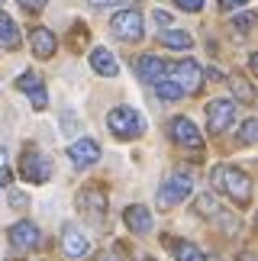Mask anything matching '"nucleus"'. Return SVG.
I'll use <instances>...</instances> for the list:
<instances>
[{"mask_svg": "<svg viewBox=\"0 0 258 261\" xmlns=\"http://www.w3.org/2000/svg\"><path fill=\"white\" fill-rule=\"evenodd\" d=\"M213 187L216 190H223V194H229L236 203H249V197H252V180L249 174H242L239 168H213Z\"/></svg>", "mask_w": 258, "mask_h": 261, "instance_id": "obj_1", "label": "nucleus"}, {"mask_svg": "<svg viewBox=\"0 0 258 261\" xmlns=\"http://www.w3.org/2000/svg\"><path fill=\"white\" fill-rule=\"evenodd\" d=\"M107 126H110V133H113L116 139H139V136L145 133L142 116H139L133 107H116V110H110Z\"/></svg>", "mask_w": 258, "mask_h": 261, "instance_id": "obj_2", "label": "nucleus"}, {"mask_svg": "<svg viewBox=\"0 0 258 261\" xmlns=\"http://www.w3.org/2000/svg\"><path fill=\"white\" fill-rule=\"evenodd\" d=\"M191 190H194V177L191 174H184V171H174L171 177L162 184V190H158V206H177L181 200L191 197Z\"/></svg>", "mask_w": 258, "mask_h": 261, "instance_id": "obj_3", "label": "nucleus"}, {"mask_svg": "<svg viewBox=\"0 0 258 261\" xmlns=\"http://www.w3.org/2000/svg\"><path fill=\"white\" fill-rule=\"evenodd\" d=\"M19 174H23V180H29V184H45V180L52 177V162H48L39 148H26L23 158H19Z\"/></svg>", "mask_w": 258, "mask_h": 261, "instance_id": "obj_4", "label": "nucleus"}, {"mask_svg": "<svg viewBox=\"0 0 258 261\" xmlns=\"http://www.w3.org/2000/svg\"><path fill=\"white\" fill-rule=\"evenodd\" d=\"M110 29H113V36L126 39V42H139V39H142V33H145L139 10H120V13L110 19Z\"/></svg>", "mask_w": 258, "mask_h": 261, "instance_id": "obj_5", "label": "nucleus"}, {"mask_svg": "<svg viewBox=\"0 0 258 261\" xmlns=\"http://www.w3.org/2000/svg\"><path fill=\"white\" fill-rule=\"evenodd\" d=\"M233 119H236V103L233 100L220 97V100H210V103H207V123H210L213 136L226 133V129L233 126Z\"/></svg>", "mask_w": 258, "mask_h": 261, "instance_id": "obj_6", "label": "nucleus"}, {"mask_svg": "<svg viewBox=\"0 0 258 261\" xmlns=\"http://www.w3.org/2000/svg\"><path fill=\"white\" fill-rule=\"evenodd\" d=\"M78 210L91 219V223H104V216H107V194L100 187H84L81 194H78Z\"/></svg>", "mask_w": 258, "mask_h": 261, "instance_id": "obj_7", "label": "nucleus"}, {"mask_svg": "<svg viewBox=\"0 0 258 261\" xmlns=\"http://www.w3.org/2000/svg\"><path fill=\"white\" fill-rule=\"evenodd\" d=\"M10 245L16 248V252H33V248H39V242H42V236H39V226L29 223V219H19V223L10 226Z\"/></svg>", "mask_w": 258, "mask_h": 261, "instance_id": "obj_8", "label": "nucleus"}, {"mask_svg": "<svg viewBox=\"0 0 258 261\" xmlns=\"http://www.w3.org/2000/svg\"><path fill=\"white\" fill-rule=\"evenodd\" d=\"M168 71H171V81H177L184 87V94H194V90H200V84H203V71L194 58H184V62L171 65Z\"/></svg>", "mask_w": 258, "mask_h": 261, "instance_id": "obj_9", "label": "nucleus"}, {"mask_svg": "<svg viewBox=\"0 0 258 261\" xmlns=\"http://www.w3.org/2000/svg\"><path fill=\"white\" fill-rule=\"evenodd\" d=\"M68 158H71L74 168H91L100 162V145L94 139H78V142L68 145Z\"/></svg>", "mask_w": 258, "mask_h": 261, "instance_id": "obj_10", "label": "nucleus"}, {"mask_svg": "<svg viewBox=\"0 0 258 261\" xmlns=\"http://www.w3.org/2000/svg\"><path fill=\"white\" fill-rule=\"evenodd\" d=\"M171 139L177 145H187V148H200L203 139H200V129H197L187 116H177L171 119Z\"/></svg>", "mask_w": 258, "mask_h": 261, "instance_id": "obj_11", "label": "nucleus"}, {"mask_svg": "<svg viewBox=\"0 0 258 261\" xmlns=\"http://www.w3.org/2000/svg\"><path fill=\"white\" fill-rule=\"evenodd\" d=\"M62 248H65L68 258H84L91 252V242H87V236L78 226H65L62 229Z\"/></svg>", "mask_w": 258, "mask_h": 261, "instance_id": "obj_12", "label": "nucleus"}, {"mask_svg": "<svg viewBox=\"0 0 258 261\" xmlns=\"http://www.w3.org/2000/svg\"><path fill=\"white\" fill-rule=\"evenodd\" d=\"M136 71H139V77H142V81H152V84H158V81L165 77L168 65H165L158 55H142V58L136 62Z\"/></svg>", "mask_w": 258, "mask_h": 261, "instance_id": "obj_13", "label": "nucleus"}, {"mask_svg": "<svg viewBox=\"0 0 258 261\" xmlns=\"http://www.w3.org/2000/svg\"><path fill=\"white\" fill-rule=\"evenodd\" d=\"M123 219H126V226L133 229L136 236H145L148 229H152V213H148V206H139V203H133V206H126V213H123Z\"/></svg>", "mask_w": 258, "mask_h": 261, "instance_id": "obj_14", "label": "nucleus"}, {"mask_svg": "<svg viewBox=\"0 0 258 261\" xmlns=\"http://www.w3.org/2000/svg\"><path fill=\"white\" fill-rule=\"evenodd\" d=\"M29 42H33V55L36 58H52L55 55V33H48V29H33V33H29Z\"/></svg>", "mask_w": 258, "mask_h": 261, "instance_id": "obj_15", "label": "nucleus"}, {"mask_svg": "<svg viewBox=\"0 0 258 261\" xmlns=\"http://www.w3.org/2000/svg\"><path fill=\"white\" fill-rule=\"evenodd\" d=\"M91 68L97 74H104V77H116L120 74V65H116V58L110 48H94L91 52Z\"/></svg>", "mask_w": 258, "mask_h": 261, "instance_id": "obj_16", "label": "nucleus"}, {"mask_svg": "<svg viewBox=\"0 0 258 261\" xmlns=\"http://www.w3.org/2000/svg\"><path fill=\"white\" fill-rule=\"evenodd\" d=\"M0 45L4 48H19V29L13 23V16H7L0 10Z\"/></svg>", "mask_w": 258, "mask_h": 261, "instance_id": "obj_17", "label": "nucleus"}, {"mask_svg": "<svg viewBox=\"0 0 258 261\" xmlns=\"http://www.w3.org/2000/svg\"><path fill=\"white\" fill-rule=\"evenodd\" d=\"M162 45H168V48H174V52H187V48L194 45V39L187 36V33H181V29H165L162 36Z\"/></svg>", "mask_w": 258, "mask_h": 261, "instance_id": "obj_18", "label": "nucleus"}, {"mask_svg": "<svg viewBox=\"0 0 258 261\" xmlns=\"http://www.w3.org/2000/svg\"><path fill=\"white\" fill-rule=\"evenodd\" d=\"M171 248H174V258L177 261H207L203 252L194 242H171Z\"/></svg>", "mask_w": 258, "mask_h": 261, "instance_id": "obj_19", "label": "nucleus"}, {"mask_svg": "<svg viewBox=\"0 0 258 261\" xmlns=\"http://www.w3.org/2000/svg\"><path fill=\"white\" fill-rule=\"evenodd\" d=\"M155 94L162 97V100H181L184 97V87L177 84V81H171V77H162V81L155 84Z\"/></svg>", "mask_w": 258, "mask_h": 261, "instance_id": "obj_20", "label": "nucleus"}, {"mask_svg": "<svg viewBox=\"0 0 258 261\" xmlns=\"http://www.w3.org/2000/svg\"><path fill=\"white\" fill-rule=\"evenodd\" d=\"M197 213L203 216H220V203H216L213 194H200V200H197Z\"/></svg>", "mask_w": 258, "mask_h": 261, "instance_id": "obj_21", "label": "nucleus"}, {"mask_svg": "<svg viewBox=\"0 0 258 261\" xmlns=\"http://www.w3.org/2000/svg\"><path fill=\"white\" fill-rule=\"evenodd\" d=\"M39 84H42V81H39V74H36V71H26V74H19V77H16V87H19V90H26V94H29V90H36Z\"/></svg>", "mask_w": 258, "mask_h": 261, "instance_id": "obj_22", "label": "nucleus"}, {"mask_svg": "<svg viewBox=\"0 0 258 261\" xmlns=\"http://www.w3.org/2000/svg\"><path fill=\"white\" fill-rule=\"evenodd\" d=\"M239 139H242V142H258V123H255V119H245V123H242Z\"/></svg>", "mask_w": 258, "mask_h": 261, "instance_id": "obj_23", "label": "nucleus"}, {"mask_svg": "<svg viewBox=\"0 0 258 261\" xmlns=\"http://www.w3.org/2000/svg\"><path fill=\"white\" fill-rule=\"evenodd\" d=\"M29 100H33V110H45V103H48V94H45V87L39 84L36 90H29Z\"/></svg>", "mask_w": 258, "mask_h": 261, "instance_id": "obj_24", "label": "nucleus"}, {"mask_svg": "<svg viewBox=\"0 0 258 261\" xmlns=\"http://www.w3.org/2000/svg\"><path fill=\"white\" fill-rule=\"evenodd\" d=\"M233 90H236V97L239 100H252V87L242 81V77H233Z\"/></svg>", "mask_w": 258, "mask_h": 261, "instance_id": "obj_25", "label": "nucleus"}, {"mask_svg": "<svg viewBox=\"0 0 258 261\" xmlns=\"http://www.w3.org/2000/svg\"><path fill=\"white\" fill-rule=\"evenodd\" d=\"M19 7H23L26 13H42V10H45V0H19Z\"/></svg>", "mask_w": 258, "mask_h": 261, "instance_id": "obj_26", "label": "nucleus"}, {"mask_svg": "<svg viewBox=\"0 0 258 261\" xmlns=\"http://www.w3.org/2000/svg\"><path fill=\"white\" fill-rule=\"evenodd\" d=\"M181 10H187V13H197V10H203V0H174Z\"/></svg>", "mask_w": 258, "mask_h": 261, "instance_id": "obj_27", "label": "nucleus"}, {"mask_svg": "<svg viewBox=\"0 0 258 261\" xmlns=\"http://www.w3.org/2000/svg\"><path fill=\"white\" fill-rule=\"evenodd\" d=\"M152 19H155V26H162V29H165V26H171V16H168L165 10H155Z\"/></svg>", "mask_w": 258, "mask_h": 261, "instance_id": "obj_28", "label": "nucleus"}, {"mask_svg": "<svg viewBox=\"0 0 258 261\" xmlns=\"http://www.w3.org/2000/svg\"><path fill=\"white\" fill-rule=\"evenodd\" d=\"M10 203H13V206H26L29 197L23 194V190H13V194H10Z\"/></svg>", "mask_w": 258, "mask_h": 261, "instance_id": "obj_29", "label": "nucleus"}, {"mask_svg": "<svg viewBox=\"0 0 258 261\" xmlns=\"http://www.w3.org/2000/svg\"><path fill=\"white\" fill-rule=\"evenodd\" d=\"M91 7H123L126 0H87Z\"/></svg>", "mask_w": 258, "mask_h": 261, "instance_id": "obj_30", "label": "nucleus"}, {"mask_svg": "<svg viewBox=\"0 0 258 261\" xmlns=\"http://www.w3.org/2000/svg\"><path fill=\"white\" fill-rule=\"evenodd\" d=\"M236 26H239V29H249V26H252V16H249V13L236 16Z\"/></svg>", "mask_w": 258, "mask_h": 261, "instance_id": "obj_31", "label": "nucleus"}, {"mask_svg": "<svg viewBox=\"0 0 258 261\" xmlns=\"http://www.w3.org/2000/svg\"><path fill=\"white\" fill-rule=\"evenodd\" d=\"M0 174L7 177V148H0Z\"/></svg>", "mask_w": 258, "mask_h": 261, "instance_id": "obj_32", "label": "nucleus"}, {"mask_svg": "<svg viewBox=\"0 0 258 261\" xmlns=\"http://www.w3.org/2000/svg\"><path fill=\"white\" fill-rule=\"evenodd\" d=\"M223 7H242V4H249V0H220Z\"/></svg>", "mask_w": 258, "mask_h": 261, "instance_id": "obj_33", "label": "nucleus"}, {"mask_svg": "<svg viewBox=\"0 0 258 261\" xmlns=\"http://www.w3.org/2000/svg\"><path fill=\"white\" fill-rule=\"evenodd\" d=\"M249 65H252V71H255V74H258V52H255V55H252V58H249Z\"/></svg>", "mask_w": 258, "mask_h": 261, "instance_id": "obj_34", "label": "nucleus"}, {"mask_svg": "<svg viewBox=\"0 0 258 261\" xmlns=\"http://www.w3.org/2000/svg\"><path fill=\"white\" fill-rule=\"evenodd\" d=\"M0 4H4V0H0Z\"/></svg>", "mask_w": 258, "mask_h": 261, "instance_id": "obj_35", "label": "nucleus"}]
</instances>
